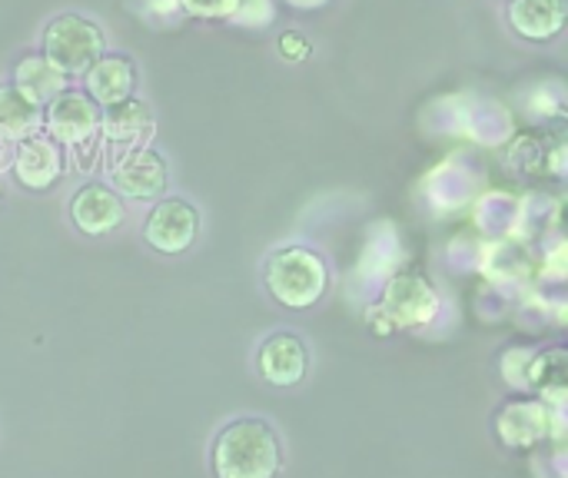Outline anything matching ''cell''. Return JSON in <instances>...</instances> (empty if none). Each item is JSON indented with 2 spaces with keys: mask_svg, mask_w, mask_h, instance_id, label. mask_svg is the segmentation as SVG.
<instances>
[{
  "mask_svg": "<svg viewBox=\"0 0 568 478\" xmlns=\"http://www.w3.org/2000/svg\"><path fill=\"white\" fill-rule=\"evenodd\" d=\"M283 469V446L270 423L236 419L213 443L216 478H276Z\"/></svg>",
  "mask_w": 568,
  "mask_h": 478,
  "instance_id": "obj_1",
  "label": "cell"
},
{
  "mask_svg": "<svg viewBox=\"0 0 568 478\" xmlns=\"http://www.w3.org/2000/svg\"><path fill=\"white\" fill-rule=\"evenodd\" d=\"M329 283L326 260L310 246H286L270 256L266 289L286 309H310L323 299Z\"/></svg>",
  "mask_w": 568,
  "mask_h": 478,
  "instance_id": "obj_2",
  "label": "cell"
},
{
  "mask_svg": "<svg viewBox=\"0 0 568 478\" xmlns=\"http://www.w3.org/2000/svg\"><path fill=\"white\" fill-rule=\"evenodd\" d=\"M103 53V33L80 13H60L43 30V60L67 73H83Z\"/></svg>",
  "mask_w": 568,
  "mask_h": 478,
  "instance_id": "obj_3",
  "label": "cell"
},
{
  "mask_svg": "<svg viewBox=\"0 0 568 478\" xmlns=\"http://www.w3.org/2000/svg\"><path fill=\"white\" fill-rule=\"evenodd\" d=\"M376 306L386 316V323L393 326V333L396 329H416V326H426V323L436 319L439 293L423 273L403 269V273L389 276V283L383 289V299Z\"/></svg>",
  "mask_w": 568,
  "mask_h": 478,
  "instance_id": "obj_4",
  "label": "cell"
},
{
  "mask_svg": "<svg viewBox=\"0 0 568 478\" xmlns=\"http://www.w3.org/2000/svg\"><path fill=\"white\" fill-rule=\"evenodd\" d=\"M566 409H552L542 399H513L499 409L496 416V436L506 449L516 452H529L542 443L552 439L556 419Z\"/></svg>",
  "mask_w": 568,
  "mask_h": 478,
  "instance_id": "obj_5",
  "label": "cell"
},
{
  "mask_svg": "<svg viewBox=\"0 0 568 478\" xmlns=\"http://www.w3.org/2000/svg\"><path fill=\"white\" fill-rule=\"evenodd\" d=\"M47 136L60 146H80L100 126V106L87 96V90H60L43 113Z\"/></svg>",
  "mask_w": 568,
  "mask_h": 478,
  "instance_id": "obj_6",
  "label": "cell"
},
{
  "mask_svg": "<svg viewBox=\"0 0 568 478\" xmlns=\"http://www.w3.org/2000/svg\"><path fill=\"white\" fill-rule=\"evenodd\" d=\"M196 233H200V213H196V206H190L186 200H176V196L160 200L150 210L146 223H143V240L156 253H166V256L190 250L193 240H196Z\"/></svg>",
  "mask_w": 568,
  "mask_h": 478,
  "instance_id": "obj_7",
  "label": "cell"
},
{
  "mask_svg": "<svg viewBox=\"0 0 568 478\" xmlns=\"http://www.w3.org/2000/svg\"><path fill=\"white\" fill-rule=\"evenodd\" d=\"M256 369L276 389L300 386L310 373V349L293 333H273L256 353Z\"/></svg>",
  "mask_w": 568,
  "mask_h": 478,
  "instance_id": "obj_8",
  "label": "cell"
},
{
  "mask_svg": "<svg viewBox=\"0 0 568 478\" xmlns=\"http://www.w3.org/2000/svg\"><path fill=\"white\" fill-rule=\"evenodd\" d=\"M166 180H170V173H166L163 156L146 146H136L113 163L116 193L130 196V200H160L166 190Z\"/></svg>",
  "mask_w": 568,
  "mask_h": 478,
  "instance_id": "obj_9",
  "label": "cell"
},
{
  "mask_svg": "<svg viewBox=\"0 0 568 478\" xmlns=\"http://www.w3.org/2000/svg\"><path fill=\"white\" fill-rule=\"evenodd\" d=\"M123 216L126 210L120 193L103 183H87L70 200V220L83 236H106L123 223Z\"/></svg>",
  "mask_w": 568,
  "mask_h": 478,
  "instance_id": "obj_10",
  "label": "cell"
},
{
  "mask_svg": "<svg viewBox=\"0 0 568 478\" xmlns=\"http://www.w3.org/2000/svg\"><path fill=\"white\" fill-rule=\"evenodd\" d=\"M63 173V146L50 140L47 133H33L27 140H17L13 150V176L27 190H50Z\"/></svg>",
  "mask_w": 568,
  "mask_h": 478,
  "instance_id": "obj_11",
  "label": "cell"
},
{
  "mask_svg": "<svg viewBox=\"0 0 568 478\" xmlns=\"http://www.w3.org/2000/svg\"><path fill=\"white\" fill-rule=\"evenodd\" d=\"M83 80H87V96H90L97 106H113V103L133 96L136 67H133V60L123 57V53H100V57L83 70Z\"/></svg>",
  "mask_w": 568,
  "mask_h": 478,
  "instance_id": "obj_12",
  "label": "cell"
},
{
  "mask_svg": "<svg viewBox=\"0 0 568 478\" xmlns=\"http://www.w3.org/2000/svg\"><path fill=\"white\" fill-rule=\"evenodd\" d=\"M568 0H509V23L526 40H552L566 27Z\"/></svg>",
  "mask_w": 568,
  "mask_h": 478,
  "instance_id": "obj_13",
  "label": "cell"
},
{
  "mask_svg": "<svg viewBox=\"0 0 568 478\" xmlns=\"http://www.w3.org/2000/svg\"><path fill=\"white\" fill-rule=\"evenodd\" d=\"M526 389H532L546 406L566 409L568 399V353L562 346L542 349L532 356L526 373Z\"/></svg>",
  "mask_w": 568,
  "mask_h": 478,
  "instance_id": "obj_14",
  "label": "cell"
},
{
  "mask_svg": "<svg viewBox=\"0 0 568 478\" xmlns=\"http://www.w3.org/2000/svg\"><path fill=\"white\" fill-rule=\"evenodd\" d=\"M43 110L27 100L13 83H0V140H27L40 133Z\"/></svg>",
  "mask_w": 568,
  "mask_h": 478,
  "instance_id": "obj_15",
  "label": "cell"
},
{
  "mask_svg": "<svg viewBox=\"0 0 568 478\" xmlns=\"http://www.w3.org/2000/svg\"><path fill=\"white\" fill-rule=\"evenodd\" d=\"M13 87H17L27 100H33L37 106H47L60 90H67V80H63V73H60L57 67H50L43 57L30 53V57L17 60V67H13Z\"/></svg>",
  "mask_w": 568,
  "mask_h": 478,
  "instance_id": "obj_16",
  "label": "cell"
},
{
  "mask_svg": "<svg viewBox=\"0 0 568 478\" xmlns=\"http://www.w3.org/2000/svg\"><path fill=\"white\" fill-rule=\"evenodd\" d=\"M100 126L106 133V140L113 143H136L150 126H153V116H150V106L136 96H126L113 106H103L100 113Z\"/></svg>",
  "mask_w": 568,
  "mask_h": 478,
  "instance_id": "obj_17",
  "label": "cell"
},
{
  "mask_svg": "<svg viewBox=\"0 0 568 478\" xmlns=\"http://www.w3.org/2000/svg\"><path fill=\"white\" fill-rule=\"evenodd\" d=\"M532 349H509L499 363L503 369V379L513 386V389H526V373H529V363H532Z\"/></svg>",
  "mask_w": 568,
  "mask_h": 478,
  "instance_id": "obj_18",
  "label": "cell"
},
{
  "mask_svg": "<svg viewBox=\"0 0 568 478\" xmlns=\"http://www.w3.org/2000/svg\"><path fill=\"white\" fill-rule=\"evenodd\" d=\"M240 0H176L180 10H186L190 17H203V20H230Z\"/></svg>",
  "mask_w": 568,
  "mask_h": 478,
  "instance_id": "obj_19",
  "label": "cell"
},
{
  "mask_svg": "<svg viewBox=\"0 0 568 478\" xmlns=\"http://www.w3.org/2000/svg\"><path fill=\"white\" fill-rule=\"evenodd\" d=\"M230 20L246 27H266L273 20V0H240Z\"/></svg>",
  "mask_w": 568,
  "mask_h": 478,
  "instance_id": "obj_20",
  "label": "cell"
},
{
  "mask_svg": "<svg viewBox=\"0 0 568 478\" xmlns=\"http://www.w3.org/2000/svg\"><path fill=\"white\" fill-rule=\"evenodd\" d=\"M310 40L300 33V30H283L280 33V53H283V60H290V63H300V60H306L310 57Z\"/></svg>",
  "mask_w": 568,
  "mask_h": 478,
  "instance_id": "obj_21",
  "label": "cell"
},
{
  "mask_svg": "<svg viewBox=\"0 0 568 478\" xmlns=\"http://www.w3.org/2000/svg\"><path fill=\"white\" fill-rule=\"evenodd\" d=\"M290 7H296V10H316V7H323V3H329V0H286Z\"/></svg>",
  "mask_w": 568,
  "mask_h": 478,
  "instance_id": "obj_22",
  "label": "cell"
}]
</instances>
